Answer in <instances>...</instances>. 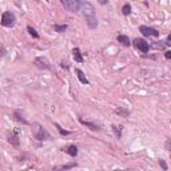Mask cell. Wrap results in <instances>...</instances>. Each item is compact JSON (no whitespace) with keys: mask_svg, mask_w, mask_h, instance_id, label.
I'll return each instance as SVG.
<instances>
[{"mask_svg":"<svg viewBox=\"0 0 171 171\" xmlns=\"http://www.w3.org/2000/svg\"><path fill=\"white\" fill-rule=\"evenodd\" d=\"M80 11L83 12L86 19V23L90 27L91 29L96 28L98 27V19H96V13H95V8L91 4L90 1H83L82 5H80Z\"/></svg>","mask_w":171,"mask_h":171,"instance_id":"obj_1","label":"cell"},{"mask_svg":"<svg viewBox=\"0 0 171 171\" xmlns=\"http://www.w3.org/2000/svg\"><path fill=\"white\" fill-rule=\"evenodd\" d=\"M34 136L35 139H37V140H48V139H51V135L47 132V130H45L43 126H40L39 123H34Z\"/></svg>","mask_w":171,"mask_h":171,"instance_id":"obj_2","label":"cell"},{"mask_svg":"<svg viewBox=\"0 0 171 171\" xmlns=\"http://www.w3.org/2000/svg\"><path fill=\"white\" fill-rule=\"evenodd\" d=\"M15 23H16V18L11 11H5V12H3V15H1V26L3 27H8V28H11V27L15 26Z\"/></svg>","mask_w":171,"mask_h":171,"instance_id":"obj_3","label":"cell"},{"mask_svg":"<svg viewBox=\"0 0 171 171\" xmlns=\"http://www.w3.org/2000/svg\"><path fill=\"white\" fill-rule=\"evenodd\" d=\"M61 4H63V7L66 8L67 11H71V12H77V11H80V5H82V3L76 1V0H63V1H61Z\"/></svg>","mask_w":171,"mask_h":171,"instance_id":"obj_4","label":"cell"},{"mask_svg":"<svg viewBox=\"0 0 171 171\" xmlns=\"http://www.w3.org/2000/svg\"><path fill=\"white\" fill-rule=\"evenodd\" d=\"M134 45H135L136 50L142 51V52H144V53L150 51V44L144 39H135L134 40Z\"/></svg>","mask_w":171,"mask_h":171,"instance_id":"obj_5","label":"cell"},{"mask_svg":"<svg viewBox=\"0 0 171 171\" xmlns=\"http://www.w3.org/2000/svg\"><path fill=\"white\" fill-rule=\"evenodd\" d=\"M139 31H140L144 36H152V37H158V36H159V32H158V29L152 28V27L140 26V27H139Z\"/></svg>","mask_w":171,"mask_h":171,"instance_id":"obj_6","label":"cell"},{"mask_svg":"<svg viewBox=\"0 0 171 171\" xmlns=\"http://www.w3.org/2000/svg\"><path fill=\"white\" fill-rule=\"evenodd\" d=\"M35 64H36V67H39V68L50 69V63H48V60L45 58H36L35 59Z\"/></svg>","mask_w":171,"mask_h":171,"instance_id":"obj_7","label":"cell"},{"mask_svg":"<svg viewBox=\"0 0 171 171\" xmlns=\"http://www.w3.org/2000/svg\"><path fill=\"white\" fill-rule=\"evenodd\" d=\"M79 122L82 123V124H84L86 127H88L90 130H92V131H99V130H100V126L95 124V123H92V122H86V120H83V119H80Z\"/></svg>","mask_w":171,"mask_h":171,"instance_id":"obj_8","label":"cell"},{"mask_svg":"<svg viewBox=\"0 0 171 171\" xmlns=\"http://www.w3.org/2000/svg\"><path fill=\"white\" fill-rule=\"evenodd\" d=\"M75 72H76V74H77V79L80 80V83H82V84H88V79H87V77H86L84 72H83L82 69L76 68V69H75Z\"/></svg>","mask_w":171,"mask_h":171,"instance_id":"obj_9","label":"cell"},{"mask_svg":"<svg viewBox=\"0 0 171 171\" xmlns=\"http://www.w3.org/2000/svg\"><path fill=\"white\" fill-rule=\"evenodd\" d=\"M8 142H10V143L12 144V146H15V147H19V144H20V142H19L18 135H16V132L11 134V135L8 136Z\"/></svg>","mask_w":171,"mask_h":171,"instance_id":"obj_10","label":"cell"},{"mask_svg":"<svg viewBox=\"0 0 171 171\" xmlns=\"http://www.w3.org/2000/svg\"><path fill=\"white\" fill-rule=\"evenodd\" d=\"M118 42L122 43V44L126 45V47H130L131 45L130 39H128V36H126V35H118Z\"/></svg>","mask_w":171,"mask_h":171,"instance_id":"obj_11","label":"cell"},{"mask_svg":"<svg viewBox=\"0 0 171 171\" xmlns=\"http://www.w3.org/2000/svg\"><path fill=\"white\" fill-rule=\"evenodd\" d=\"M72 53H74V59H75V61H77V63H83V56H82V53H80V51H79V48H74V51H72Z\"/></svg>","mask_w":171,"mask_h":171,"instance_id":"obj_12","label":"cell"},{"mask_svg":"<svg viewBox=\"0 0 171 171\" xmlns=\"http://www.w3.org/2000/svg\"><path fill=\"white\" fill-rule=\"evenodd\" d=\"M63 151H66L68 155H71L72 158H75L77 155V147L76 146H68L67 150H63Z\"/></svg>","mask_w":171,"mask_h":171,"instance_id":"obj_13","label":"cell"},{"mask_svg":"<svg viewBox=\"0 0 171 171\" xmlns=\"http://www.w3.org/2000/svg\"><path fill=\"white\" fill-rule=\"evenodd\" d=\"M76 166V163H69V164H66V166H60V167H55L52 171H67L69 170V168L75 167Z\"/></svg>","mask_w":171,"mask_h":171,"instance_id":"obj_14","label":"cell"},{"mask_svg":"<svg viewBox=\"0 0 171 171\" xmlns=\"http://www.w3.org/2000/svg\"><path fill=\"white\" fill-rule=\"evenodd\" d=\"M13 116H15V119L18 120V122H21V123H23V124H28V122H27V120L24 119L23 116H21L20 111H15V114H13Z\"/></svg>","mask_w":171,"mask_h":171,"instance_id":"obj_15","label":"cell"},{"mask_svg":"<svg viewBox=\"0 0 171 171\" xmlns=\"http://www.w3.org/2000/svg\"><path fill=\"white\" fill-rule=\"evenodd\" d=\"M53 29H55L56 32H59V34H61V32H64L67 29V24H60V26H59V24H55V26H53Z\"/></svg>","mask_w":171,"mask_h":171,"instance_id":"obj_16","label":"cell"},{"mask_svg":"<svg viewBox=\"0 0 171 171\" xmlns=\"http://www.w3.org/2000/svg\"><path fill=\"white\" fill-rule=\"evenodd\" d=\"M115 112H116L118 115H122L123 118H127L128 115H130V111H127V110H124V108H116Z\"/></svg>","mask_w":171,"mask_h":171,"instance_id":"obj_17","label":"cell"},{"mask_svg":"<svg viewBox=\"0 0 171 171\" xmlns=\"http://www.w3.org/2000/svg\"><path fill=\"white\" fill-rule=\"evenodd\" d=\"M122 12H123V15H130V12H131V5L128 4V3H126L122 7Z\"/></svg>","mask_w":171,"mask_h":171,"instance_id":"obj_18","label":"cell"},{"mask_svg":"<svg viewBox=\"0 0 171 171\" xmlns=\"http://www.w3.org/2000/svg\"><path fill=\"white\" fill-rule=\"evenodd\" d=\"M27 29H28V32H29V34H31V35H32V36H34V37H35V39H39V34H37V32H36V31H35V29H34V28H32V27H31V26H28V27H27Z\"/></svg>","mask_w":171,"mask_h":171,"instance_id":"obj_19","label":"cell"},{"mask_svg":"<svg viewBox=\"0 0 171 171\" xmlns=\"http://www.w3.org/2000/svg\"><path fill=\"white\" fill-rule=\"evenodd\" d=\"M55 126H56V128H58V131H59V132H60V135H69V134H71V132H69V131L63 130V128H61L60 126L58 124V123H55Z\"/></svg>","mask_w":171,"mask_h":171,"instance_id":"obj_20","label":"cell"},{"mask_svg":"<svg viewBox=\"0 0 171 171\" xmlns=\"http://www.w3.org/2000/svg\"><path fill=\"white\" fill-rule=\"evenodd\" d=\"M159 164H160V167H162V168H163V170H164V171H166V170H167V168H168V167H167V163H166V162H164V160H163V159H160V160H159Z\"/></svg>","mask_w":171,"mask_h":171,"instance_id":"obj_21","label":"cell"},{"mask_svg":"<svg viewBox=\"0 0 171 171\" xmlns=\"http://www.w3.org/2000/svg\"><path fill=\"white\" fill-rule=\"evenodd\" d=\"M166 147H167V150L170 151V158H171V139H167V140H166Z\"/></svg>","mask_w":171,"mask_h":171,"instance_id":"obj_22","label":"cell"},{"mask_svg":"<svg viewBox=\"0 0 171 171\" xmlns=\"http://www.w3.org/2000/svg\"><path fill=\"white\" fill-rule=\"evenodd\" d=\"M112 128H114L115 134H116V135H118V138H120V130H118V127H116V126H112Z\"/></svg>","mask_w":171,"mask_h":171,"instance_id":"obj_23","label":"cell"},{"mask_svg":"<svg viewBox=\"0 0 171 171\" xmlns=\"http://www.w3.org/2000/svg\"><path fill=\"white\" fill-rule=\"evenodd\" d=\"M164 58H166V59H171V51H166Z\"/></svg>","mask_w":171,"mask_h":171,"instance_id":"obj_24","label":"cell"},{"mask_svg":"<svg viewBox=\"0 0 171 171\" xmlns=\"http://www.w3.org/2000/svg\"><path fill=\"white\" fill-rule=\"evenodd\" d=\"M167 42H168V44H171V34L167 36Z\"/></svg>","mask_w":171,"mask_h":171,"instance_id":"obj_25","label":"cell"},{"mask_svg":"<svg viewBox=\"0 0 171 171\" xmlns=\"http://www.w3.org/2000/svg\"><path fill=\"white\" fill-rule=\"evenodd\" d=\"M1 55H3V56L5 55V50H4V47H1Z\"/></svg>","mask_w":171,"mask_h":171,"instance_id":"obj_26","label":"cell"}]
</instances>
